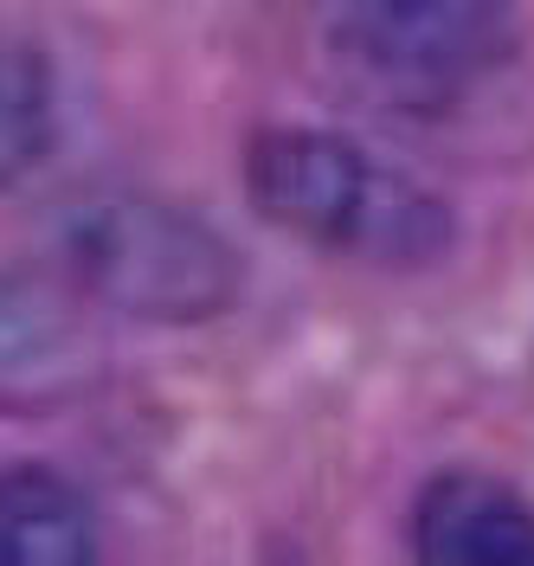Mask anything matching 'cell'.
Segmentation results:
<instances>
[{"mask_svg": "<svg viewBox=\"0 0 534 566\" xmlns=\"http://www.w3.org/2000/svg\"><path fill=\"white\" fill-rule=\"evenodd\" d=\"M245 200L284 239L367 271H431L458 245V212L431 180L316 123H271L245 142Z\"/></svg>", "mask_w": 534, "mask_h": 566, "instance_id": "obj_1", "label": "cell"}, {"mask_svg": "<svg viewBox=\"0 0 534 566\" xmlns=\"http://www.w3.org/2000/svg\"><path fill=\"white\" fill-rule=\"evenodd\" d=\"M45 251L52 277H65L91 310L155 328L213 322L245 290V264L213 219L129 180L72 187L45 212Z\"/></svg>", "mask_w": 534, "mask_h": 566, "instance_id": "obj_2", "label": "cell"}, {"mask_svg": "<svg viewBox=\"0 0 534 566\" xmlns=\"http://www.w3.org/2000/svg\"><path fill=\"white\" fill-rule=\"evenodd\" d=\"M328 52L392 109L463 104L509 52L515 0H328Z\"/></svg>", "mask_w": 534, "mask_h": 566, "instance_id": "obj_3", "label": "cell"}, {"mask_svg": "<svg viewBox=\"0 0 534 566\" xmlns=\"http://www.w3.org/2000/svg\"><path fill=\"white\" fill-rule=\"evenodd\" d=\"M104 387V335L65 277L0 271V419L72 412Z\"/></svg>", "mask_w": 534, "mask_h": 566, "instance_id": "obj_4", "label": "cell"}, {"mask_svg": "<svg viewBox=\"0 0 534 566\" xmlns=\"http://www.w3.org/2000/svg\"><path fill=\"white\" fill-rule=\"evenodd\" d=\"M412 554L426 566H534V502L490 470H438L412 495Z\"/></svg>", "mask_w": 534, "mask_h": 566, "instance_id": "obj_5", "label": "cell"}, {"mask_svg": "<svg viewBox=\"0 0 534 566\" xmlns=\"http://www.w3.org/2000/svg\"><path fill=\"white\" fill-rule=\"evenodd\" d=\"M104 547L97 509L65 470H0V566H77Z\"/></svg>", "mask_w": 534, "mask_h": 566, "instance_id": "obj_6", "label": "cell"}, {"mask_svg": "<svg viewBox=\"0 0 534 566\" xmlns=\"http://www.w3.org/2000/svg\"><path fill=\"white\" fill-rule=\"evenodd\" d=\"M59 136V71L45 45L0 27V193L27 180Z\"/></svg>", "mask_w": 534, "mask_h": 566, "instance_id": "obj_7", "label": "cell"}]
</instances>
